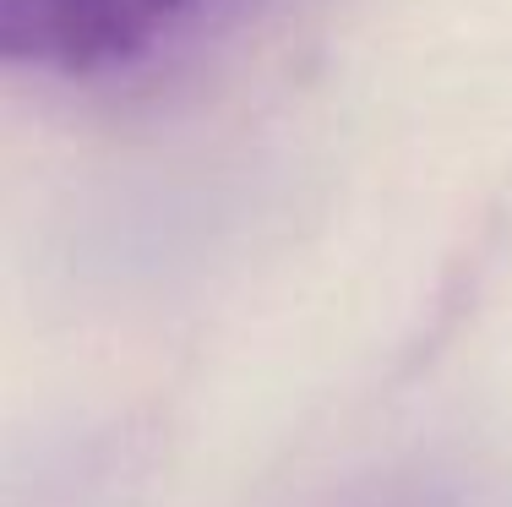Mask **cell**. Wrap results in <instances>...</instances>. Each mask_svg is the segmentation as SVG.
<instances>
[{
    "label": "cell",
    "instance_id": "7a4b0ae2",
    "mask_svg": "<svg viewBox=\"0 0 512 507\" xmlns=\"http://www.w3.org/2000/svg\"><path fill=\"white\" fill-rule=\"evenodd\" d=\"M376 507H425V502H376Z\"/></svg>",
    "mask_w": 512,
    "mask_h": 507
},
{
    "label": "cell",
    "instance_id": "6da1fadb",
    "mask_svg": "<svg viewBox=\"0 0 512 507\" xmlns=\"http://www.w3.org/2000/svg\"><path fill=\"white\" fill-rule=\"evenodd\" d=\"M197 0H0V66L104 71L142 55Z\"/></svg>",
    "mask_w": 512,
    "mask_h": 507
}]
</instances>
